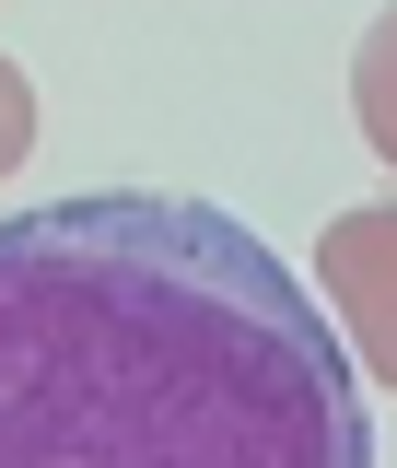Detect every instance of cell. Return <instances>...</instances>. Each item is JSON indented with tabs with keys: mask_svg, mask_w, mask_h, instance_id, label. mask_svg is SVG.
<instances>
[{
	"mask_svg": "<svg viewBox=\"0 0 397 468\" xmlns=\"http://www.w3.org/2000/svg\"><path fill=\"white\" fill-rule=\"evenodd\" d=\"M0 468H374V410L269 234L82 187L0 223Z\"/></svg>",
	"mask_w": 397,
	"mask_h": 468,
	"instance_id": "cell-1",
	"label": "cell"
},
{
	"mask_svg": "<svg viewBox=\"0 0 397 468\" xmlns=\"http://www.w3.org/2000/svg\"><path fill=\"white\" fill-rule=\"evenodd\" d=\"M316 282H328V304H340L362 375L397 387V211H340V223L316 234Z\"/></svg>",
	"mask_w": 397,
	"mask_h": 468,
	"instance_id": "cell-2",
	"label": "cell"
},
{
	"mask_svg": "<svg viewBox=\"0 0 397 468\" xmlns=\"http://www.w3.org/2000/svg\"><path fill=\"white\" fill-rule=\"evenodd\" d=\"M350 117H362V141H374L386 176H397V12L362 24V48H350Z\"/></svg>",
	"mask_w": 397,
	"mask_h": 468,
	"instance_id": "cell-3",
	"label": "cell"
},
{
	"mask_svg": "<svg viewBox=\"0 0 397 468\" xmlns=\"http://www.w3.org/2000/svg\"><path fill=\"white\" fill-rule=\"evenodd\" d=\"M36 153V82H24V58L0 48V176Z\"/></svg>",
	"mask_w": 397,
	"mask_h": 468,
	"instance_id": "cell-4",
	"label": "cell"
}]
</instances>
